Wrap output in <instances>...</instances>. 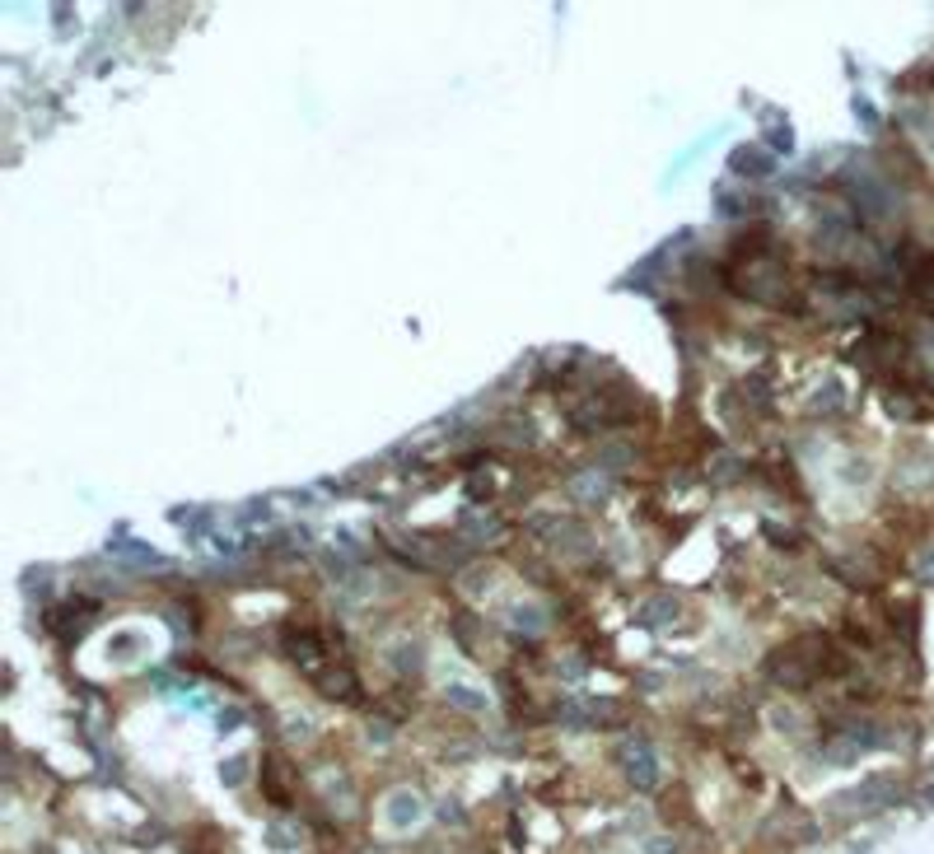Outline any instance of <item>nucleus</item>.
Listing matches in <instances>:
<instances>
[{
	"instance_id": "obj_1",
	"label": "nucleus",
	"mask_w": 934,
	"mask_h": 854,
	"mask_svg": "<svg viewBox=\"0 0 934 854\" xmlns=\"http://www.w3.org/2000/svg\"><path fill=\"white\" fill-rule=\"evenodd\" d=\"M766 677L780 682V686H808V682H817V668L804 654V645H789V649H776L766 658Z\"/></svg>"
},
{
	"instance_id": "obj_2",
	"label": "nucleus",
	"mask_w": 934,
	"mask_h": 854,
	"mask_svg": "<svg viewBox=\"0 0 934 854\" xmlns=\"http://www.w3.org/2000/svg\"><path fill=\"white\" fill-rule=\"evenodd\" d=\"M388 822L397 826V831H406L411 822H421V798H416V794H406V789H402V794H393V798H388Z\"/></svg>"
},
{
	"instance_id": "obj_3",
	"label": "nucleus",
	"mask_w": 934,
	"mask_h": 854,
	"mask_svg": "<svg viewBox=\"0 0 934 854\" xmlns=\"http://www.w3.org/2000/svg\"><path fill=\"white\" fill-rule=\"evenodd\" d=\"M733 169H738V173H771L776 163L766 159L761 150H748V145H743V150H733Z\"/></svg>"
},
{
	"instance_id": "obj_4",
	"label": "nucleus",
	"mask_w": 934,
	"mask_h": 854,
	"mask_svg": "<svg viewBox=\"0 0 934 854\" xmlns=\"http://www.w3.org/2000/svg\"><path fill=\"white\" fill-rule=\"evenodd\" d=\"M626 770H630V780H636V784H645V789L654 784V761H649V752H630V766H626Z\"/></svg>"
},
{
	"instance_id": "obj_5",
	"label": "nucleus",
	"mask_w": 934,
	"mask_h": 854,
	"mask_svg": "<svg viewBox=\"0 0 934 854\" xmlns=\"http://www.w3.org/2000/svg\"><path fill=\"white\" fill-rule=\"evenodd\" d=\"M925 580H934V556H925Z\"/></svg>"
}]
</instances>
